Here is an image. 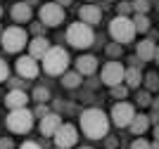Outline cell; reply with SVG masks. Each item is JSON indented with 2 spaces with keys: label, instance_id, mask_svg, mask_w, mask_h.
<instances>
[{
  "label": "cell",
  "instance_id": "obj_22",
  "mask_svg": "<svg viewBox=\"0 0 159 149\" xmlns=\"http://www.w3.org/2000/svg\"><path fill=\"white\" fill-rule=\"evenodd\" d=\"M133 26H135V31L147 33L150 31V19H147V14H135V17H133Z\"/></svg>",
  "mask_w": 159,
  "mask_h": 149
},
{
  "label": "cell",
  "instance_id": "obj_45",
  "mask_svg": "<svg viewBox=\"0 0 159 149\" xmlns=\"http://www.w3.org/2000/svg\"><path fill=\"white\" fill-rule=\"evenodd\" d=\"M0 14H2V7H0Z\"/></svg>",
  "mask_w": 159,
  "mask_h": 149
},
{
  "label": "cell",
  "instance_id": "obj_4",
  "mask_svg": "<svg viewBox=\"0 0 159 149\" xmlns=\"http://www.w3.org/2000/svg\"><path fill=\"white\" fill-rule=\"evenodd\" d=\"M109 33H112V38L119 43V45H126V43H131L133 38H135V26H133V19L131 17H114L112 21H109Z\"/></svg>",
  "mask_w": 159,
  "mask_h": 149
},
{
  "label": "cell",
  "instance_id": "obj_39",
  "mask_svg": "<svg viewBox=\"0 0 159 149\" xmlns=\"http://www.w3.org/2000/svg\"><path fill=\"white\" fill-rule=\"evenodd\" d=\"M154 140H157V142H159V123L154 125Z\"/></svg>",
  "mask_w": 159,
  "mask_h": 149
},
{
  "label": "cell",
  "instance_id": "obj_46",
  "mask_svg": "<svg viewBox=\"0 0 159 149\" xmlns=\"http://www.w3.org/2000/svg\"><path fill=\"white\" fill-rule=\"evenodd\" d=\"M55 149H57V147H55Z\"/></svg>",
  "mask_w": 159,
  "mask_h": 149
},
{
  "label": "cell",
  "instance_id": "obj_27",
  "mask_svg": "<svg viewBox=\"0 0 159 149\" xmlns=\"http://www.w3.org/2000/svg\"><path fill=\"white\" fill-rule=\"evenodd\" d=\"M126 95H128V88H126V85H114V88H112V97L114 99H121V102H124Z\"/></svg>",
  "mask_w": 159,
  "mask_h": 149
},
{
  "label": "cell",
  "instance_id": "obj_34",
  "mask_svg": "<svg viewBox=\"0 0 159 149\" xmlns=\"http://www.w3.org/2000/svg\"><path fill=\"white\" fill-rule=\"evenodd\" d=\"M43 28H45V26L40 24V21H36V24H31V31L36 33V36H43Z\"/></svg>",
  "mask_w": 159,
  "mask_h": 149
},
{
  "label": "cell",
  "instance_id": "obj_10",
  "mask_svg": "<svg viewBox=\"0 0 159 149\" xmlns=\"http://www.w3.org/2000/svg\"><path fill=\"white\" fill-rule=\"evenodd\" d=\"M52 137H55V147L57 149H71V147H76V142H79V133H76V128L69 125V123H62L60 130H57Z\"/></svg>",
  "mask_w": 159,
  "mask_h": 149
},
{
  "label": "cell",
  "instance_id": "obj_3",
  "mask_svg": "<svg viewBox=\"0 0 159 149\" xmlns=\"http://www.w3.org/2000/svg\"><path fill=\"white\" fill-rule=\"evenodd\" d=\"M66 66H69V52L64 47H50L43 57V71L48 76H62L66 73Z\"/></svg>",
  "mask_w": 159,
  "mask_h": 149
},
{
  "label": "cell",
  "instance_id": "obj_13",
  "mask_svg": "<svg viewBox=\"0 0 159 149\" xmlns=\"http://www.w3.org/2000/svg\"><path fill=\"white\" fill-rule=\"evenodd\" d=\"M100 19H102V10H100L98 5H83L79 10V21H83V24H88V26L100 24Z\"/></svg>",
  "mask_w": 159,
  "mask_h": 149
},
{
  "label": "cell",
  "instance_id": "obj_32",
  "mask_svg": "<svg viewBox=\"0 0 159 149\" xmlns=\"http://www.w3.org/2000/svg\"><path fill=\"white\" fill-rule=\"evenodd\" d=\"M7 83L12 90H21V83H24V78H7Z\"/></svg>",
  "mask_w": 159,
  "mask_h": 149
},
{
  "label": "cell",
  "instance_id": "obj_31",
  "mask_svg": "<svg viewBox=\"0 0 159 149\" xmlns=\"http://www.w3.org/2000/svg\"><path fill=\"white\" fill-rule=\"evenodd\" d=\"M152 144L147 142V140H143V137H138V140H133L131 142V149H150Z\"/></svg>",
  "mask_w": 159,
  "mask_h": 149
},
{
  "label": "cell",
  "instance_id": "obj_21",
  "mask_svg": "<svg viewBox=\"0 0 159 149\" xmlns=\"http://www.w3.org/2000/svg\"><path fill=\"white\" fill-rule=\"evenodd\" d=\"M81 73L79 71H66V73H62V85L64 88H69V90H74V88H79L81 85Z\"/></svg>",
  "mask_w": 159,
  "mask_h": 149
},
{
  "label": "cell",
  "instance_id": "obj_43",
  "mask_svg": "<svg viewBox=\"0 0 159 149\" xmlns=\"http://www.w3.org/2000/svg\"><path fill=\"white\" fill-rule=\"evenodd\" d=\"M79 149H90V147H79Z\"/></svg>",
  "mask_w": 159,
  "mask_h": 149
},
{
  "label": "cell",
  "instance_id": "obj_28",
  "mask_svg": "<svg viewBox=\"0 0 159 149\" xmlns=\"http://www.w3.org/2000/svg\"><path fill=\"white\" fill-rule=\"evenodd\" d=\"M131 12H133L131 2H121V5H116V14H119V17H128Z\"/></svg>",
  "mask_w": 159,
  "mask_h": 149
},
{
  "label": "cell",
  "instance_id": "obj_6",
  "mask_svg": "<svg viewBox=\"0 0 159 149\" xmlns=\"http://www.w3.org/2000/svg\"><path fill=\"white\" fill-rule=\"evenodd\" d=\"M0 45L2 50L14 55L26 47V31L19 28V26H10V28H2V36H0Z\"/></svg>",
  "mask_w": 159,
  "mask_h": 149
},
{
  "label": "cell",
  "instance_id": "obj_42",
  "mask_svg": "<svg viewBox=\"0 0 159 149\" xmlns=\"http://www.w3.org/2000/svg\"><path fill=\"white\" fill-rule=\"evenodd\" d=\"M150 149H159V142H157V140L152 142V147H150Z\"/></svg>",
  "mask_w": 159,
  "mask_h": 149
},
{
  "label": "cell",
  "instance_id": "obj_18",
  "mask_svg": "<svg viewBox=\"0 0 159 149\" xmlns=\"http://www.w3.org/2000/svg\"><path fill=\"white\" fill-rule=\"evenodd\" d=\"M12 19L14 21H21V24H26V21H31V17H33V10H31V5L29 2H17V5L12 7Z\"/></svg>",
  "mask_w": 159,
  "mask_h": 149
},
{
  "label": "cell",
  "instance_id": "obj_25",
  "mask_svg": "<svg viewBox=\"0 0 159 149\" xmlns=\"http://www.w3.org/2000/svg\"><path fill=\"white\" fill-rule=\"evenodd\" d=\"M133 12L135 14H147V10H150V0H133Z\"/></svg>",
  "mask_w": 159,
  "mask_h": 149
},
{
  "label": "cell",
  "instance_id": "obj_14",
  "mask_svg": "<svg viewBox=\"0 0 159 149\" xmlns=\"http://www.w3.org/2000/svg\"><path fill=\"white\" fill-rule=\"evenodd\" d=\"M5 104H7V109H10V111H14V109H26L29 95L24 90H10L5 95Z\"/></svg>",
  "mask_w": 159,
  "mask_h": 149
},
{
  "label": "cell",
  "instance_id": "obj_9",
  "mask_svg": "<svg viewBox=\"0 0 159 149\" xmlns=\"http://www.w3.org/2000/svg\"><path fill=\"white\" fill-rule=\"evenodd\" d=\"M124 73H126V69L121 66V62L112 59V62H107V64L102 66L100 81H102L105 85H109V88H114V85H121V81H124Z\"/></svg>",
  "mask_w": 159,
  "mask_h": 149
},
{
  "label": "cell",
  "instance_id": "obj_1",
  "mask_svg": "<svg viewBox=\"0 0 159 149\" xmlns=\"http://www.w3.org/2000/svg\"><path fill=\"white\" fill-rule=\"evenodd\" d=\"M81 130L90 140H102L109 133V116L102 109H86L81 114Z\"/></svg>",
  "mask_w": 159,
  "mask_h": 149
},
{
  "label": "cell",
  "instance_id": "obj_19",
  "mask_svg": "<svg viewBox=\"0 0 159 149\" xmlns=\"http://www.w3.org/2000/svg\"><path fill=\"white\" fill-rule=\"evenodd\" d=\"M131 133L133 135H143V133H147V128H150V116H145V114H135V118L131 121Z\"/></svg>",
  "mask_w": 159,
  "mask_h": 149
},
{
  "label": "cell",
  "instance_id": "obj_15",
  "mask_svg": "<svg viewBox=\"0 0 159 149\" xmlns=\"http://www.w3.org/2000/svg\"><path fill=\"white\" fill-rule=\"evenodd\" d=\"M48 50H50V43H48L45 36H36V38L29 43V55H31L33 59H43L48 55Z\"/></svg>",
  "mask_w": 159,
  "mask_h": 149
},
{
  "label": "cell",
  "instance_id": "obj_20",
  "mask_svg": "<svg viewBox=\"0 0 159 149\" xmlns=\"http://www.w3.org/2000/svg\"><path fill=\"white\" fill-rule=\"evenodd\" d=\"M124 81H126V88H140V83H143L140 69L138 66H128L126 73H124Z\"/></svg>",
  "mask_w": 159,
  "mask_h": 149
},
{
  "label": "cell",
  "instance_id": "obj_11",
  "mask_svg": "<svg viewBox=\"0 0 159 149\" xmlns=\"http://www.w3.org/2000/svg\"><path fill=\"white\" fill-rule=\"evenodd\" d=\"M14 69H17V76H19V78H26V81H31V78H36L40 73L38 59H33L31 55L19 57V59H17V64H14Z\"/></svg>",
  "mask_w": 159,
  "mask_h": 149
},
{
  "label": "cell",
  "instance_id": "obj_7",
  "mask_svg": "<svg viewBox=\"0 0 159 149\" xmlns=\"http://www.w3.org/2000/svg\"><path fill=\"white\" fill-rule=\"evenodd\" d=\"M38 19L43 26H60L64 21V7H60L57 2H45L38 10Z\"/></svg>",
  "mask_w": 159,
  "mask_h": 149
},
{
  "label": "cell",
  "instance_id": "obj_38",
  "mask_svg": "<svg viewBox=\"0 0 159 149\" xmlns=\"http://www.w3.org/2000/svg\"><path fill=\"white\" fill-rule=\"evenodd\" d=\"M55 2H57L60 7H66V5H71V0H55Z\"/></svg>",
  "mask_w": 159,
  "mask_h": 149
},
{
  "label": "cell",
  "instance_id": "obj_41",
  "mask_svg": "<svg viewBox=\"0 0 159 149\" xmlns=\"http://www.w3.org/2000/svg\"><path fill=\"white\" fill-rule=\"evenodd\" d=\"M154 59H157V64H159V45H157V52H154Z\"/></svg>",
  "mask_w": 159,
  "mask_h": 149
},
{
  "label": "cell",
  "instance_id": "obj_40",
  "mask_svg": "<svg viewBox=\"0 0 159 149\" xmlns=\"http://www.w3.org/2000/svg\"><path fill=\"white\" fill-rule=\"evenodd\" d=\"M152 107H154V111H159V97H157V99H152Z\"/></svg>",
  "mask_w": 159,
  "mask_h": 149
},
{
  "label": "cell",
  "instance_id": "obj_8",
  "mask_svg": "<svg viewBox=\"0 0 159 149\" xmlns=\"http://www.w3.org/2000/svg\"><path fill=\"white\" fill-rule=\"evenodd\" d=\"M112 123L116 125V128H128L131 125V121L135 118V109H133V104L128 102H116L112 107Z\"/></svg>",
  "mask_w": 159,
  "mask_h": 149
},
{
  "label": "cell",
  "instance_id": "obj_37",
  "mask_svg": "<svg viewBox=\"0 0 159 149\" xmlns=\"http://www.w3.org/2000/svg\"><path fill=\"white\" fill-rule=\"evenodd\" d=\"M19 149H40V147H38L36 142H24V144H21Z\"/></svg>",
  "mask_w": 159,
  "mask_h": 149
},
{
  "label": "cell",
  "instance_id": "obj_33",
  "mask_svg": "<svg viewBox=\"0 0 159 149\" xmlns=\"http://www.w3.org/2000/svg\"><path fill=\"white\" fill-rule=\"evenodd\" d=\"M45 114H50V111H48V104H38V107H36V114H33V116H45Z\"/></svg>",
  "mask_w": 159,
  "mask_h": 149
},
{
  "label": "cell",
  "instance_id": "obj_24",
  "mask_svg": "<svg viewBox=\"0 0 159 149\" xmlns=\"http://www.w3.org/2000/svg\"><path fill=\"white\" fill-rule=\"evenodd\" d=\"M33 99H36L38 104H45L48 99H50V90H48V88H43V85H38V88L33 90Z\"/></svg>",
  "mask_w": 159,
  "mask_h": 149
},
{
  "label": "cell",
  "instance_id": "obj_26",
  "mask_svg": "<svg viewBox=\"0 0 159 149\" xmlns=\"http://www.w3.org/2000/svg\"><path fill=\"white\" fill-rule=\"evenodd\" d=\"M135 102H138L140 107H152V95H150L147 90H140L138 97H135Z\"/></svg>",
  "mask_w": 159,
  "mask_h": 149
},
{
  "label": "cell",
  "instance_id": "obj_30",
  "mask_svg": "<svg viewBox=\"0 0 159 149\" xmlns=\"http://www.w3.org/2000/svg\"><path fill=\"white\" fill-rule=\"evenodd\" d=\"M7 78H10V66H7L5 59H0V83L7 81Z\"/></svg>",
  "mask_w": 159,
  "mask_h": 149
},
{
  "label": "cell",
  "instance_id": "obj_12",
  "mask_svg": "<svg viewBox=\"0 0 159 149\" xmlns=\"http://www.w3.org/2000/svg\"><path fill=\"white\" fill-rule=\"evenodd\" d=\"M60 125H62V118H60V114H55V111H50V114H45V116L40 118V135H45V137H52L57 130H60Z\"/></svg>",
  "mask_w": 159,
  "mask_h": 149
},
{
  "label": "cell",
  "instance_id": "obj_23",
  "mask_svg": "<svg viewBox=\"0 0 159 149\" xmlns=\"http://www.w3.org/2000/svg\"><path fill=\"white\" fill-rule=\"evenodd\" d=\"M145 90L147 92H154V90H159V76L154 71H150L145 76Z\"/></svg>",
  "mask_w": 159,
  "mask_h": 149
},
{
  "label": "cell",
  "instance_id": "obj_44",
  "mask_svg": "<svg viewBox=\"0 0 159 149\" xmlns=\"http://www.w3.org/2000/svg\"><path fill=\"white\" fill-rule=\"evenodd\" d=\"M0 36H2V26H0Z\"/></svg>",
  "mask_w": 159,
  "mask_h": 149
},
{
  "label": "cell",
  "instance_id": "obj_36",
  "mask_svg": "<svg viewBox=\"0 0 159 149\" xmlns=\"http://www.w3.org/2000/svg\"><path fill=\"white\" fill-rule=\"evenodd\" d=\"M107 147H109V149H114V147H116V144H119V140H116V137H107Z\"/></svg>",
  "mask_w": 159,
  "mask_h": 149
},
{
  "label": "cell",
  "instance_id": "obj_5",
  "mask_svg": "<svg viewBox=\"0 0 159 149\" xmlns=\"http://www.w3.org/2000/svg\"><path fill=\"white\" fill-rule=\"evenodd\" d=\"M33 111L29 109H14L7 114L5 118V125L7 130H12V133H17V135H24V133H29V130L33 128Z\"/></svg>",
  "mask_w": 159,
  "mask_h": 149
},
{
  "label": "cell",
  "instance_id": "obj_29",
  "mask_svg": "<svg viewBox=\"0 0 159 149\" xmlns=\"http://www.w3.org/2000/svg\"><path fill=\"white\" fill-rule=\"evenodd\" d=\"M121 52H124V47H121L119 43H112V45H107V55H109V57H119Z\"/></svg>",
  "mask_w": 159,
  "mask_h": 149
},
{
  "label": "cell",
  "instance_id": "obj_2",
  "mask_svg": "<svg viewBox=\"0 0 159 149\" xmlns=\"http://www.w3.org/2000/svg\"><path fill=\"white\" fill-rule=\"evenodd\" d=\"M66 43H69L71 47L86 50V47H90L95 43V33H93V28H90L88 24L74 21V24H69V28H66Z\"/></svg>",
  "mask_w": 159,
  "mask_h": 149
},
{
  "label": "cell",
  "instance_id": "obj_16",
  "mask_svg": "<svg viewBox=\"0 0 159 149\" xmlns=\"http://www.w3.org/2000/svg\"><path fill=\"white\" fill-rule=\"evenodd\" d=\"M76 71H79L81 76H93V73L98 71V59H95L93 55H81V57L76 59Z\"/></svg>",
  "mask_w": 159,
  "mask_h": 149
},
{
  "label": "cell",
  "instance_id": "obj_17",
  "mask_svg": "<svg viewBox=\"0 0 159 149\" xmlns=\"http://www.w3.org/2000/svg\"><path fill=\"white\" fill-rule=\"evenodd\" d=\"M154 52H157V45H154V40H150V38L140 40L138 45H135V57H138L140 62H150V59H154Z\"/></svg>",
  "mask_w": 159,
  "mask_h": 149
},
{
  "label": "cell",
  "instance_id": "obj_35",
  "mask_svg": "<svg viewBox=\"0 0 159 149\" xmlns=\"http://www.w3.org/2000/svg\"><path fill=\"white\" fill-rule=\"evenodd\" d=\"M0 149H12V140L10 137H0Z\"/></svg>",
  "mask_w": 159,
  "mask_h": 149
}]
</instances>
